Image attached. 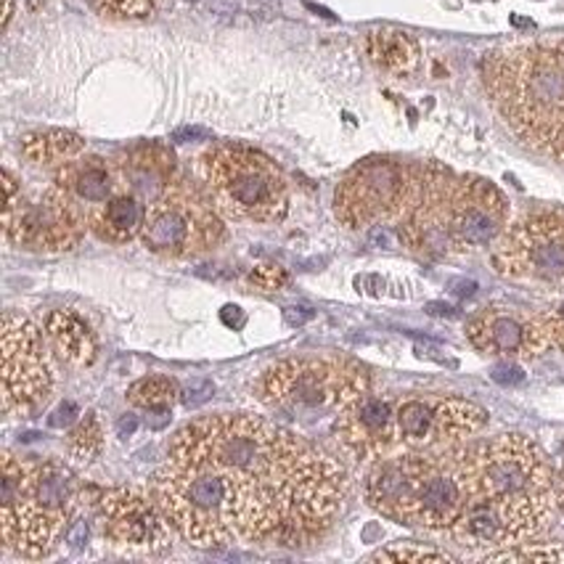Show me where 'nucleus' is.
<instances>
[{
	"label": "nucleus",
	"mask_w": 564,
	"mask_h": 564,
	"mask_svg": "<svg viewBox=\"0 0 564 564\" xmlns=\"http://www.w3.org/2000/svg\"><path fill=\"white\" fill-rule=\"evenodd\" d=\"M366 501L405 528L451 533L467 509V445L379 458L366 475Z\"/></svg>",
	"instance_id": "423d86ee"
},
{
	"label": "nucleus",
	"mask_w": 564,
	"mask_h": 564,
	"mask_svg": "<svg viewBox=\"0 0 564 564\" xmlns=\"http://www.w3.org/2000/svg\"><path fill=\"white\" fill-rule=\"evenodd\" d=\"M43 334L51 352L69 369H88L98 358V337L94 326L72 307L51 311L43 321Z\"/></svg>",
	"instance_id": "aec40b11"
},
{
	"label": "nucleus",
	"mask_w": 564,
	"mask_h": 564,
	"mask_svg": "<svg viewBox=\"0 0 564 564\" xmlns=\"http://www.w3.org/2000/svg\"><path fill=\"white\" fill-rule=\"evenodd\" d=\"M556 496H560V509L564 511V464H562L560 475H556Z\"/></svg>",
	"instance_id": "473e14b6"
},
{
	"label": "nucleus",
	"mask_w": 564,
	"mask_h": 564,
	"mask_svg": "<svg viewBox=\"0 0 564 564\" xmlns=\"http://www.w3.org/2000/svg\"><path fill=\"white\" fill-rule=\"evenodd\" d=\"M482 80L511 133L533 152L564 162V41L494 51Z\"/></svg>",
	"instance_id": "20e7f679"
},
{
	"label": "nucleus",
	"mask_w": 564,
	"mask_h": 564,
	"mask_svg": "<svg viewBox=\"0 0 564 564\" xmlns=\"http://www.w3.org/2000/svg\"><path fill=\"white\" fill-rule=\"evenodd\" d=\"M509 226V199L477 175L427 165L422 192L398 223L403 245L422 258H448L496 245Z\"/></svg>",
	"instance_id": "39448f33"
},
{
	"label": "nucleus",
	"mask_w": 564,
	"mask_h": 564,
	"mask_svg": "<svg viewBox=\"0 0 564 564\" xmlns=\"http://www.w3.org/2000/svg\"><path fill=\"white\" fill-rule=\"evenodd\" d=\"M19 152L32 165H62V162L75 160L85 152V138L72 133V130H32L19 141Z\"/></svg>",
	"instance_id": "b1692460"
},
{
	"label": "nucleus",
	"mask_w": 564,
	"mask_h": 564,
	"mask_svg": "<svg viewBox=\"0 0 564 564\" xmlns=\"http://www.w3.org/2000/svg\"><path fill=\"white\" fill-rule=\"evenodd\" d=\"M488 424V411L456 395L395 398L398 454L458 445Z\"/></svg>",
	"instance_id": "2eb2a0df"
},
{
	"label": "nucleus",
	"mask_w": 564,
	"mask_h": 564,
	"mask_svg": "<svg viewBox=\"0 0 564 564\" xmlns=\"http://www.w3.org/2000/svg\"><path fill=\"white\" fill-rule=\"evenodd\" d=\"M249 281L262 292H279L290 284V271L279 265V262H262V265L249 273Z\"/></svg>",
	"instance_id": "c756f323"
},
{
	"label": "nucleus",
	"mask_w": 564,
	"mask_h": 564,
	"mask_svg": "<svg viewBox=\"0 0 564 564\" xmlns=\"http://www.w3.org/2000/svg\"><path fill=\"white\" fill-rule=\"evenodd\" d=\"M54 186L72 196L77 205L90 213L96 205L111 199L124 186L120 162H111L98 154H80L62 162L54 173Z\"/></svg>",
	"instance_id": "6ab92c4d"
},
{
	"label": "nucleus",
	"mask_w": 564,
	"mask_h": 564,
	"mask_svg": "<svg viewBox=\"0 0 564 564\" xmlns=\"http://www.w3.org/2000/svg\"><path fill=\"white\" fill-rule=\"evenodd\" d=\"M560 509L556 475L530 437L467 445V509L451 530L464 546H514L549 528Z\"/></svg>",
	"instance_id": "f03ea898"
},
{
	"label": "nucleus",
	"mask_w": 564,
	"mask_h": 564,
	"mask_svg": "<svg viewBox=\"0 0 564 564\" xmlns=\"http://www.w3.org/2000/svg\"><path fill=\"white\" fill-rule=\"evenodd\" d=\"M3 350V413L6 416H30L51 398L56 384L54 360L45 334L30 316L17 311L3 313L0 332Z\"/></svg>",
	"instance_id": "4468645a"
},
{
	"label": "nucleus",
	"mask_w": 564,
	"mask_h": 564,
	"mask_svg": "<svg viewBox=\"0 0 564 564\" xmlns=\"http://www.w3.org/2000/svg\"><path fill=\"white\" fill-rule=\"evenodd\" d=\"M494 268L498 275L522 284L564 286V213L562 209H535L522 215L494 249Z\"/></svg>",
	"instance_id": "ddd939ff"
},
{
	"label": "nucleus",
	"mask_w": 564,
	"mask_h": 564,
	"mask_svg": "<svg viewBox=\"0 0 564 564\" xmlns=\"http://www.w3.org/2000/svg\"><path fill=\"white\" fill-rule=\"evenodd\" d=\"M167 454L202 458L260 485L281 511L279 543L284 546L321 541L343 511L350 488L337 458L252 413L194 419L175 432Z\"/></svg>",
	"instance_id": "f257e3e1"
},
{
	"label": "nucleus",
	"mask_w": 564,
	"mask_h": 564,
	"mask_svg": "<svg viewBox=\"0 0 564 564\" xmlns=\"http://www.w3.org/2000/svg\"><path fill=\"white\" fill-rule=\"evenodd\" d=\"M364 48L373 67H379L387 72V75L395 77L411 75V72L419 67V58H422L419 43L413 41L409 32L392 28L366 32Z\"/></svg>",
	"instance_id": "5701e85b"
},
{
	"label": "nucleus",
	"mask_w": 564,
	"mask_h": 564,
	"mask_svg": "<svg viewBox=\"0 0 564 564\" xmlns=\"http://www.w3.org/2000/svg\"><path fill=\"white\" fill-rule=\"evenodd\" d=\"M9 22H11V0H6V14H3V30L9 28Z\"/></svg>",
	"instance_id": "72a5a7b5"
},
{
	"label": "nucleus",
	"mask_w": 564,
	"mask_h": 564,
	"mask_svg": "<svg viewBox=\"0 0 564 564\" xmlns=\"http://www.w3.org/2000/svg\"><path fill=\"white\" fill-rule=\"evenodd\" d=\"M332 437L337 451L356 464H373L398 454L395 398L366 392L334 416Z\"/></svg>",
	"instance_id": "a211bd4d"
},
{
	"label": "nucleus",
	"mask_w": 564,
	"mask_h": 564,
	"mask_svg": "<svg viewBox=\"0 0 564 564\" xmlns=\"http://www.w3.org/2000/svg\"><path fill=\"white\" fill-rule=\"evenodd\" d=\"M226 241L223 215L207 192L175 175L147 209L141 245L167 260H188L213 252Z\"/></svg>",
	"instance_id": "9b49d317"
},
{
	"label": "nucleus",
	"mask_w": 564,
	"mask_h": 564,
	"mask_svg": "<svg viewBox=\"0 0 564 564\" xmlns=\"http://www.w3.org/2000/svg\"><path fill=\"white\" fill-rule=\"evenodd\" d=\"M366 392H371L369 371L339 356L275 360L254 382V395L262 405L305 422L337 416Z\"/></svg>",
	"instance_id": "6e6552de"
},
{
	"label": "nucleus",
	"mask_w": 564,
	"mask_h": 564,
	"mask_svg": "<svg viewBox=\"0 0 564 564\" xmlns=\"http://www.w3.org/2000/svg\"><path fill=\"white\" fill-rule=\"evenodd\" d=\"M427 165L371 156L358 162L334 192V218L347 231H364L379 223H400L413 207Z\"/></svg>",
	"instance_id": "9d476101"
},
{
	"label": "nucleus",
	"mask_w": 564,
	"mask_h": 564,
	"mask_svg": "<svg viewBox=\"0 0 564 564\" xmlns=\"http://www.w3.org/2000/svg\"><path fill=\"white\" fill-rule=\"evenodd\" d=\"M104 11L120 19H147L152 17L160 0H98Z\"/></svg>",
	"instance_id": "c85d7f7f"
},
{
	"label": "nucleus",
	"mask_w": 564,
	"mask_h": 564,
	"mask_svg": "<svg viewBox=\"0 0 564 564\" xmlns=\"http://www.w3.org/2000/svg\"><path fill=\"white\" fill-rule=\"evenodd\" d=\"M485 562H564V549L551 543H514L485 554Z\"/></svg>",
	"instance_id": "bb28decb"
},
{
	"label": "nucleus",
	"mask_w": 564,
	"mask_h": 564,
	"mask_svg": "<svg viewBox=\"0 0 564 564\" xmlns=\"http://www.w3.org/2000/svg\"><path fill=\"white\" fill-rule=\"evenodd\" d=\"M181 398V384L167 373H152L128 387V403L143 411H170Z\"/></svg>",
	"instance_id": "393cba45"
},
{
	"label": "nucleus",
	"mask_w": 564,
	"mask_h": 564,
	"mask_svg": "<svg viewBox=\"0 0 564 564\" xmlns=\"http://www.w3.org/2000/svg\"><path fill=\"white\" fill-rule=\"evenodd\" d=\"M80 496L75 471L64 462L3 451V480H0L3 549L22 560L48 556L67 535Z\"/></svg>",
	"instance_id": "0eeeda50"
},
{
	"label": "nucleus",
	"mask_w": 564,
	"mask_h": 564,
	"mask_svg": "<svg viewBox=\"0 0 564 564\" xmlns=\"http://www.w3.org/2000/svg\"><path fill=\"white\" fill-rule=\"evenodd\" d=\"M199 178L218 213L236 223H279L290 213V186L273 160L241 143H215L199 156Z\"/></svg>",
	"instance_id": "1a4fd4ad"
},
{
	"label": "nucleus",
	"mask_w": 564,
	"mask_h": 564,
	"mask_svg": "<svg viewBox=\"0 0 564 564\" xmlns=\"http://www.w3.org/2000/svg\"><path fill=\"white\" fill-rule=\"evenodd\" d=\"M546 326H549V337H551V347L564 352V303L556 307V311L546 313Z\"/></svg>",
	"instance_id": "7c9ffc66"
},
{
	"label": "nucleus",
	"mask_w": 564,
	"mask_h": 564,
	"mask_svg": "<svg viewBox=\"0 0 564 564\" xmlns=\"http://www.w3.org/2000/svg\"><path fill=\"white\" fill-rule=\"evenodd\" d=\"M371 562H456L441 549L422 546V543H392L371 556Z\"/></svg>",
	"instance_id": "cd10ccee"
},
{
	"label": "nucleus",
	"mask_w": 564,
	"mask_h": 564,
	"mask_svg": "<svg viewBox=\"0 0 564 564\" xmlns=\"http://www.w3.org/2000/svg\"><path fill=\"white\" fill-rule=\"evenodd\" d=\"M64 445H67V454L75 458V462H94L104 448V424L101 419H98V413H83V419L75 424V430L69 432Z\"/></svg>",
	"instance_id": "a878e982"
},
{
	"label": "nucleus",
	"mask_w": 564,
	"mask_h": 564,
	"mask_svg": "<svg viewBox=\"0 0 564 564\" xmlns=\"http://www.w3.org/2000/svg\"><path fill=\"white\" fill-rule=\"evenodd\" d=\"M124 186L133 188L147 205L165 192L170 181L178 175V165H175V154L170 152L162 143H143L135 147L133 152L124 154L120 162Z\"/></svg>",
	"instance_id": "4be33fe9"
},
{
	"label": "nucleus",
	"mask_w": 564,
	"mask_h": 564,
	"mask_svg": "<svg viewBox=\"0 0 564 564\" xmlns=\"http://www.w3.org/2000/svg\"><path fill=\"white\" fill-rule=\"evenodd\" d=\"M467 339L475 350L503 360H533L551 350L546 313L488 305L467 321Z\"/></svg>",
	"instance_id": "f3484780"
},
{
	"label": "nucleus",
	"mask_w": 564,
	"mask_h": 564,
	"mask_svg": "<svg viewBox=\"0 0 564 564\" xmlns=\"http://www.w3.org/2000/svg\"><path fill=\"white\" fill-rule=\"evenodd\" d=\"M494 379L501 384H520L524 379V373L520 366H517V360H503L501 366H496L494 369Z\"/></svg>",
	"instance_id": "2f4dec72"
},
{
	"label": "nucleus",
	"mask_w": 564,
	"mask_h": 564,
	"mask_svg": "<svg viewBox=\"0 0 564 564\" xmlns=\"http://www.w3.org/2000/svg\"><path fill=\"white\" fill-rule=\"evenodd\" d=\"M147 209L149 205L133 188L122 186L111 199L90 209L88 226L107 245H128V241L141 239Z\"/></svg>",
	"instance_id": "412c9836"
},
{
	"label": "nucleus",
	"mask_w": 564,
	"mask_h": 564,
	"mask_svg": "<svg viewBox=\"0 0 564 564\" xmlns=\"http://www.w3.org/2000/svg\"><path fill=\"white\" fill-rule=\"evenodd\" d=\"M6 183V213H3V236L9 245L32 249V252H72L88 226V209L77 205L72 196L51 183L48 192L37 196L35 202H28L22 196V188L11 170H3Z\"/></svg>",
	"instance_id": "f8f14e48"
},
{
	"label": "nucleus",
	"mask_w": 564,
	"mask_h": 564,
	"mask_svg": "<svg viewBox=\"0 0 564 564\" xmlns=\"http://www.w3.org/2000/svg\"><path fill=\"white\" fill-rule=\"evenodd\" d=\"M96 511L107 543L128 554H162L178 535L154 490L149 494L135 485L98 490Z\"/></svg>",
	"instance_id": "dca6fc26"
},
{
	"label": "nucleus",
	"mask_w": 564,
	"mask_h": 564,
	"mask_svg": "<svg viewBox=\"0 0 564 564\" xmlns=\"http://www.w3.org/2000/svg\"><path fill=\"white\" fill-rule=\"evenodd\" d=\"M152 490L178 538L199 549L279 541L284 528L279 507L260 485L202 458L167 454Z\"/></svg>",
	"instance_id": "7ed1b4c3"
}]
</instances>
